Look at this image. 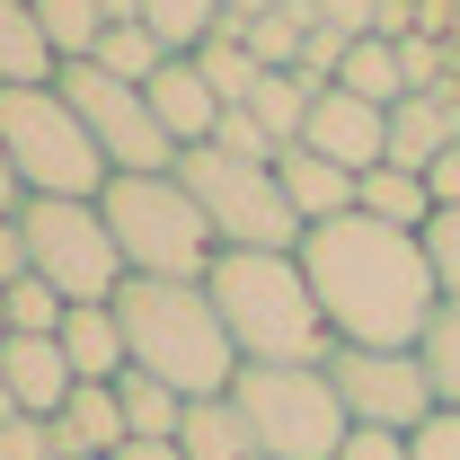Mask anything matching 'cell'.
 I'll return each mask as SVG.
<instances>
[{"label": "cell", "mask_w": 460, "mask_h": 460, "mask_svg": "<svg viewBox=\"0 0 460 460\" xmlns=\"http://www.w3.org/2000/svg\"><path fill=\"white\" fill-rule=\"evenodd\" d=\"M292 257H301V275L319 292L337 345H425L434 310H443V284L425 266V239L372 222V213H337V222L301 230Z\"/></svg>", "instance_id": "1"}, {"label": "cell", "mask_w": 460, "mask_h": 460, "mask_svg": "<svg viewBox=\"0 0 460 460\" xmlns=\"http://www.w3.org/2000/svg\"><path fill=\"white\" fill-rule=\"evenodd\" d=\"M204 292L222 310L239 363H328L337 354L328 310H319V292H310L292 248H222Z\"/></svg>", "instance_id": "2"}, {"label": "cell", "mask_w": 460, "mask_h": 460, "mask_svg": "<svg viewBox=\"0 0 460 460\" xmlns=\"http://www.w3.org/2000/svg\"><path fill=\"white\" fill-rule=\"evenodd\" d=\"M115 319L133 345V372L169 381L177 399H222L239 381V345H230L222 310L204 284H151V275H124L115 292Z\"/></svg>", "instance_id": "3"}, {"label": "cell", "mask_w": 460, "mask_h": 460, "mask_svg": "<svg viewBox=\"0 0 460 460\" xmlns=\"http://www.w3.org/2000/svg\"><path fill=\"white\" fill-rule=\"evenodd\" d=\"M115 248H124V275H151V284H204L222 239L204 222V204L186 195V177L160 169V177H107L98 195Z\"/></svg>", "instance_id": "4"}, {"label": "cell", "mask_w": 460, "mask_h": 460, "mask_svg": "<svg viewBox=\"0 0 460 460\" xmlns=\"http://www.w3.org/2000/svg\"><path fill=\"white\" fill-rule=\"evenodd\" d=\"M230 399H239L266 460H337V443L354 434L328 363H239Z\"/></svg>", "instance_id": "5"}, {"label": "cell", "mask_w": 460, "mask_h": 460, "mask_svg": "<svg viewBox=\"0 0 460 460\" xmlns=\"http://www.w3.org/2000/svg\"><path fill=\"white\" fill-rule=\"evenodd\" d=\"M0 151H9V169L27 195H107V151L89 142V124L71 115L54 80L45 89H0Z\"/></svg>", "instance_id": "6"}, {"label": "cell", "mask_w": 460, "mask_h": 460, "mask_svg": "<svg viewBox=\"0 0 460 460\" xmlns=\"http://www.w3.org/2000/svg\"><path fill=\"white\" fill-rule=\"evenodd\" d=\"M177 177L186 195L204 204V222L222 248H301V213H292L284 177L266 160H230V151H177Z\"/></svg>", "instance_id": "7"}, {"label": "cell", "mask_w": 460, "mask_h": 460, "mask_svg": "<svg viewBox=\"0 0 460 460\" xmlns=\"http://www.w3.org/2000/svg\"><path fill=\"white\" fill-rule=\"evenodd\" d=\"M18 230H27V266L62 301H115L124 292V248L89 195H27Z\"/></svg>", "instance_id": "8"}, {"label": "cell", "mask_w": 460, "mask_h": 460, "mask_svg": "<svg viewBox=\"0 0 460 460\" xmlns=\"http://www.w3.org/2000/svg\"><path fill=\"white\" fill-rule=\"evenodd\" d=\"M54 89L71 98V115L89 124V142L107 151L115 177H160V169H177V142L160 133V115H151V98H142L133 80H115V71H98V62H62Z\"/></svg>", "instance_id": "9"}, {"label": "cell", "mask_w": 460, "mask_h": 460, "mask_svg": "<svg viewBox=\"0 0 460 460\" xmlns=\"http://www.w3.org/2000/svg\"><path fill=\"white\" fill-rule=\"evenodd\" d=\"M328 381H337L345 416H354V425H381V434H416V425L443 407L416 345H337V354H328Z\"/></svg>", "instance_id": "10"}, {"label": "cell", "mask_w": 460, "mask_h": 460, "mask_svg": "<svg viewBox=\"0 0 460 460\" xmlns=\"http://www.w3.org/2000/svg\"><path fill=\"white\" fill-rule=\"evenodd\" d=\"M301 142L319 151V160H337V169L372 177L390 160V107H363V98H345V89H319V107L301 124Z\"/></svg>", "instance_id": "11"}, {"label": "cell", "mask_w": 460, "mask_h": 460, "mask_svg": "<svg viewBox=\"0 0 460 460\" xmlns=\"http://www.w3.org/2000/svg\"><path fill=\"white\" fill-rule=\"evenodd\" d=\"M151 115H160V133H169L177 151H204L213 133H222V98H213V80L195 71V54H169L160 71H151Z\"/></svg>", "instance_id": "12"}, {"label": "cell", "mask_w": 460, "mask_h": 460, "mask_svg": "<svg viewBox=\"0 0 460 460\" xmlns=\"http://www.w3.org/2000/svg\"><path fill=\"white\" fill-rule=\"evenodd\" d=\"M452 142H460V80H452V89H416V98L390 107V169L425 177Z\"/></svg>", "instance_id": "13"}, {"label": "cell", "mask_w": 460, "mask_h": 460, "mask_svg": "<svg viewBox=\"0 0 460 460\" xmlns=\"http://www.w3.org/2000/svg\"><path fill=\"white\" fill-rule=\"evenodd\" d=\"M0 381H9L18 416H62V399L80 390L62 337H9V345H0Z\"/></svg>", "instance_id": "14"}, {"label": "cell", "mask_w": 460, "mask_h": 460, "mask_svg": "<svg viewBox=\"0 0 460 460\" xmlns=\"http://www.w3.org/2000/svg\"><path fill=\"white\" fill-rule=\"evenodd\" d=\"M275 177H284L292 213H301V230L337 222V213H354V195H363V177L337 169V160H319L310 142H292V151H275Z\"/></svg>", "instance_id": "15"}, {"label": "cell", "mask_w": 460, "mask_h": 460, "mask_svg": "<svg viewBox=\"0 0 460 460\" xmlns=\"http://www.w3.org/2000/svg\"><path fill=\"white\" fill-rule=\"evenodd\" d=\"M54 443L62 460H115L133 434H124V407H115V381H80L54 416Z\"/></svg>", "instance_id": "16"}, {"label": "cell", "mask_w": 460, "mask_h": 460, "mask_svg": "<svg viewBox=\"0 0 460 460\" xmlns=\"http://www.w3.org/2000/svg\"><path fill=\"white\" fill-rule=\"evenodd\" d=\"M54 337H62V354H71L80 381H124V372H133V345H124L115 301H71V319H62Z\"/></svg>", "instance_id": "17"}, {"label": "cell", "mask_w": 460, "mask_h": 460, "mask_svg": "<svg viewBox=\"0 0 460 460\" xmlns=\"http://www.w3.org/2000/svg\"><path fill=\"white\" fill-rule=\"evenodd\" d=\"M177 452H186V460H266L230 390H222V399H186V425H177Z\"/></svg>", "instance_id": "18"}, {"label": "cell", "mask_w": 460, "mask_h": 460, "mask_svg": "<svg viewBox=\"0 0 460 460\" xmlns=\"http://www.w3.org/2000/svg\"><path fill=\"white\" fill-rule=\"evenodd\" d=\"M62 62L45 45V27H36V9L27 0H0V89H45Z\"/></svg>", "instance_id": "19"}, {"label": "cell", "mask_w": 460, "mask_h": 460, "mask_svg": "<svg viewBox=\"0 0 460 460\" xmlns=\"http://www.w3.org/2000/svg\"><path fill=\"white\" fill-rule=\"evenodd\" d=\"M337 89H345V98H363V107H399V98H407L399 45H390V36H354L345 62H337Z\"/></svg>", "instance_id": "20"}, {"label": "cell", "mask_w": 460, "mask_h": 460, "mask_svg": "<svg viewBox=\"0 0 460 460\" xmlns=\"http://www.w3.org/2000/svg\"><path fill=\"white\" fill-rule=\"evenodd\" d=\"M195 71L213 80V98H222V107H248V98H257V80H266V62L248 54L239 18H222V27H213V36L195 45Z\"/></svg>", "instance_id": "21"}, {"label": "cell", "mask_w": 460, "mask_h": 460, "mask_svg": "<svg viewBox=\"0 0 460 460\" xmlns=\"http://www.w3.org/2000/svg\"><path fill=\"white\" fill-rule=\"evenodd\" d=\"M354 213H372V222H390V230H425L434 222V186H425L416 169H390V160H381V169L363 177Z\"/></svg>", "instance_id": "22"}, {"label": "cell", "mask_w": 460, "mask_h": 460, "mask_svg": "<svg viewBox=\"0 0 460 460\" xmlns=\"http://www.w3.org/2000/svg\"><path fill=\"white\" fill-rule=\"evenodd\" d=\"M115 407H124V434L133 443H177V425H186V399H177L169 381H151V372H124L115 381Z\"/></svg>", "instance_id": "23"}, {"label": "cell", "mask_w": 460, "mask_h": 460, "mask_svg": "<svg viewBox=\"0 0 460 460\" xmlns=\"http://www.w3.org/2000/svg\"><path fill=\"white\" fill-rule=\"evenodd\" d=\"M310 27H319V0H284V9L248 18L239 36H248V54L266 62V71H301V45H310Z\"/></svg>", "instance_id": "24"}, {"label": "cell", "mask_w": 460, "mask_h": 460, "mask_svg": "<svg viewBox=\"0 0 460 460\" xmlns=\"http://www.w3.org/2000/svg\"><path fill=\"white\" fill-rule=\"evenodd\" d=\"M310 107H319V89H310V80H301V71H266V80H257V98H248V115H257V124H266V133H275V142H301V124H310Z\"/></svg>", "instance_id": "25"}, {"label": "cell", "mask_w": 460, "mask_h": 460, "mask_svg": "<svg viewBox=\"0 0 460 460\" xmlns=\"http://www.w3.org/2000/svg\"><path fill=\"white\" fill-rule=\"evenodd\" d=\"M36 27H45L54 62H89L98 36H107V9H98V0H36Z\"/></svg>", "instance_id": "26"}, {"label": "cell", "mask_w": 460, "mask_h": 460, "mask_svg": "<svg viewBox=\"0 0 460 460\" xmlns=\"http://www.w3.org/2000/svg\"><path fill=\"white\" fill-rule=\"evenodd\" d=\"M89 62H98V71H115V80H133V89H151V71L169 62V45H160L142 18H124V27H107V36H98V54H89Z\"/></svg>", "instance_id": "27"}, {"label": "cell", "mask_w": 460, "mask_h": 460, "mask_svg": "<svg viewBox=\"0 0 460 460\" xmlns=\"http://www.w3.org/2000/svg\"><path fill=\"white\" fill-rule=\"evenodd\" d=\"M142 27H151L169 54H195V45L222 27V0H142Z\"/></svg>", "instance_id": "28"}, {"label": "cell", "mask_w": 460, "mask_h": 460, "mask_svg": "<svg viewBox=\"0 0 460 460\" xmlns=\"http://www.w3.org/2000/svg\"><path fill=\"white\" fill-rule=\"evenodd\" d=\"M416 354H425V372H434V399L460 407V301H443V310H434V328H425V345H416Z\"/></svg>", "instance_id": "29"}, {"label": "cell", "mask_w": 460, "mask_h": 460, "mask_svg": "<svg viewBox=\"0 0 460 460\" xmlns=\"http://www.w3.org/2000/svg\"><path fill=\"white\" fill-rule=\"evenodd\" d=\"M62 319H71V301H62L45 275H27V284H9V337H54Z\"/></svg>", "instance_id": "30"}, {"label": "cell", "mask_w": 460, "mask_h": 460, "mask_svg": "<svg viewBox=\"0 0 460 460\" xmlns=\"http://www.w3.org/2000/svg\"><path fill=\"white\" fill-rule=\"evenodd\" d=\"M416 239H425V266H434L443 301H460V204H434V222L416 230Z\"/></svg>", "instance_id": "31"}, {"label": "cell", "mask_w": 460, "mask_h": 460, "mask_svg": "<svg viewBox=\"0 0 460 460\" xmlns=\"http://www.w3.org/2000/svg\"><path fill=\"white\" fill-rule=\"evenodd\" d=\"M213 151H230V160H266V169H275V151H284V142H275V133H266L248 107H222V133H213Z\"/></svg>", "instance_id": "32"}, {"label": "cell", "mask_w": 460, "mask_h": 460, "mask_svg": "<svg viewBox=\"0 0 460 460\" xmlns=\"http://www.w3.org/2000/svg\"><path fill=\"white\" fill-rule=\"evenodd\" d=\"M0 460H62L54 416H9V425H0Z\"/></svg>", "instance_id": "33"}, {"label": "cell", "mask_w": 460, "mask_h": 460, "mask_svg": "<svg viewBox=\"0 0 460 460\" xmlns=\"http://www.w3.org/2000/svg\"><path fill=\"white\" fill-rule=\"evenodd\" d=\"M407 460H460V407H434V416L407 434Z\"/></svg>", "instance_id": "34"}, {"label": "cell", "mask_w": 460, "mask_h": 460, "mask_svg": "<svg viewBox=\"0 0 460 460\" xmlns=\"http://www.w3.org/2000/svg\"><path fill=\"white\" fill-rule=\"evenodd\" d=\"M337 460H407V434H381V425H354L337 443Z\"/></svg>", "instance_id": "35"}, {"label": "cell", "mask_w": 460, "mask_h": 460, "mask_svg": "<svg viewBox=\"0 0 460 460\" xmlns=\"http://www.w3.org/2000/svg\"><path fill=\"white\" fill-rule=\"evenodd\" d=\"M27 275H36V266H27V230H18V213H9V222H0V292L27 284Z\"/></svg>", "instance_id": "36"}, {"label": "cell", "mask_w": 460, "mask_h": 460, "mask_svg": "<svg viewBox=\"0 0 460 460\" xmlns=\"http://www.w3.org/2000/svg\"><path fill=\"white\" fill-rule=\"evenodd\" d=\"M372 9H381V0H319V27H337V36H372Z\"/></svg>", "instance_id": "37"}, {"label": "cell", "mask_w": 460, "mask_h": 460, "mask_svg": "<svg viewBox=\"0 0 460 460\" xmlns=\"http://www.w3.org/2000/svg\"><path fill=\"white\" fill-rule=\"evenodd\" d=\"M425 186H434V204H460V142L434 160V169H425Z\"/></svg>", "instance_id": "38"}, {"label": "cell", "mask_w": 460, "mask_h": 460, "mask_svg": "<svg viewBox=\"0 0 460 460\" xmlns=\"http://www.w3.org/2000/svg\"><path fill=\"white\" fill-rule=\"evenodd\" d=\"M9 213H27V186H18V169H9V151H0V222Z\"/></svg>", "instance_id": "39"}, {"label": "cell", "mask_w": 460, "mask_h": 460, "mask_svg": "<svg viewBox=\"0 0 460 460\" xmlns=\"http://www.w3.org/2000/svg\"><path fill=\"white\" fill-rule=\"evenodd\" d=\"M115 460H186V452H177V443H124Z\"/></svg>", "instance_id": "40"}, {"label": "cell", "mask_w": 460, "mask_h": 460, "mask_svg": "<svg viewBox=\"0 0 460 460\" xmlns=\"http://www.w3.org/2000/svg\"><path fill=\"white\" fill-rule=\"evenodd\" d=\"M266 9H284V0H222V18H239V27H248V18H266Z\"/></svg>", "instance_id": "41"}, {"label": "cell", "mask_w": 460, "mask_h": 460, "mask_svg": "<svg viewBox=\"0 0 460 460\" xmlns=\"http://www.w3.org/2000/svg\"><path fill=\"white\" fill-rule=\"evenodd\" d=\"M9 416H18V399H9V381H0V425H9Z\"/></svg>", "instance_id": "42"}, {"label": "cell", "mask_w": 460, "mask_h": 460, "mask_svg": "<svg viewBox=\"0 0 460 460\" xmlns=\"http://www.w3.org/2000/svg\"><path fill=\"white\" fill-rule=\"evenodd\" d=\"M0 345H9V292H0Z\"/></svg>", "instance_id": "43"}, {"label": "cell", "mask_w": 460, "mask_h": 460, "mask_svg": "<svg viewBox=\"0 0 460 460\" xmlns=\"http://www.w3.org/2000/svg\"><path fill=\"white\" fill-rule=\"evenodd\" d=\"M27 9H36V0H27Z\"/></svg>", "instance_id": "44"}]
</instances>
